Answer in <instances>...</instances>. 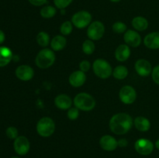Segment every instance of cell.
<instances>
[{"label": "cell", "instance_id": "1", "mask_svg": "<svg viewBox=\"0 0 159 158\" xmlns=\"http://www.w3.org/2000/svg\"><path fill=\"white\" fill-rule=\"evenodd\" d=\"M134 121L131 116L125 112L113 115L110 120V129L116 135H124L128 133L133 125Z\"/></svg>", "mask_w": 159, "mask_h": 158}, {"label": "cell", "instance_id": "2", "mask_svg": "<svg viewBox=\"0 0 159 158\" xmlns=\"http://www.w3.org/2000/svg\"><path fill=\"white\" fill-rule=\"evenodd\" d=\"M55 60L56 56L54 50L48 48H44L37 54L35 63L39 68L46 69L52 66L55 62Z\"/></svg>", "mask_w": 159, "mask_h": 158}, {"label": "cell", "instance_id": "3", "mask_svg": "<svg viewBox=\"0 0 159 158\" xmlns=\"http://www.w3.org/2000/svg\"><path fill=\"white\" fill-rule=\"evenodd\" d=\"M74 105L79 110L89 112L96 106V100L91 94L81 92L74 98Z\"/></svg>", "mask_w": 159, "mask_h": 158}, {"label": "cell", "instance_id": "4", "mask_svg": "<svg viewBox=\"0 0 159 158\" xmlns=\"http://www.w3.org/2000/svg\"><path fill=\"white\" fill-rule=\"evenodd\" d=\"M93 69L95 74L101 79H107L113 74V69L108 61L104 59H97L93 62Z\"/></svg>", "mask_w": 159, "mask_h": 158}, {"label": "cell", "instance_id": "5", "mask_svg": "<svg viewBox=\"0 0 159 158\" xmlns=\"http://www.w3.org/2000/svg\"><path fill=\"white\" fill-rule=\"evenodd\" d=\"M55 131V123L50 117H43L37 124V132L42 137H49Z\"/></svg>", "mask_w": 159, "mask_h": 158}, {"label": "cell", "instance_id": "6", "mask_svg": "<svg viewBox=\"0 0 159 158\" xmlns=\"http://www.w3.org/2000/svg\"><path fill=\"white\" fill-rule=\"evenodd\" d=\"M92 15L89 12L85 10L79 11L71 17V23L73 26L78 29H83L89 26L92 23Z\"/></svg>", "mask_w": 159, "mask_h": 158}, {"label": "cell", "instance_id": "7", "mask_svg": "<svg viewBox=\"0 0 159 158\" xmlns=\"http://www.w3.org/2000/svg\"><path fill=\"white\" fill-rule=\"evenodd\" d=\"M105 26L100 21H94L90 23L87 29V36L92 40H99L103 37Z\"/></svg>", "mask_w": 159, "mask_h": 158}, {"label": "cell", "instance_id": "8", "mask_svg": "<svg viewBox=\"0 0 159 158\" xmlns=\"http://www.w3.org/2000/svg\"><path fill=\"white\" fill-rule=\"evenodd\" d=\"M119 96L123 103L126 105H130L133 104L137 99L136 90L130 85H125L121 88Z\"/></svg>", "mask_w": 159, "mask_h": 158}, {"label": "cell", "instance_id": "9", "mask_svg": "<svg viewBox=\"0 0 159 158\" xmlns=\"http://www.w3.org/2000/svg\"><path fill=\"white\" fill-rule=\"evenodd\" d=\"M14 150L16 153L20 156H24L29 152L30 149V141L26 136H19L16 139H14L13 143Z\"/></svg>", "mask_w": 159, "mask_h": 158}, {"label": "cell", "instance_id": "10", "mask_svg": "<svg viewBox=\"0 0 159 158\" xmlns=\"http://www.w3.org/2000/svg\"><path fill=\"white\" fill-rule=\"evenodd\" d=\"M134 148L136 151L141 155L148 156L153 152L154 143L150 139L141 138L135 142Z\"/></svg>", "mask_w": 159, "mask_h": 158}, {"label": "cell", "instance_id": "11", "mask_svg": "<svg viewBox=\"0 0 159 158\" xmlns=\"http://www.w3.org/2000/svg\"><path fill=\"white\" fill-rule=\"evenodd\" d=\"M16 76L18 77L20 80L23 81H27L31 80L34 77V71L30 66L26 64H23L19 66L16 69Z\"/></svg>", "mask_w": 159, "mask_h": 158}, {"label": "cell", "instance_id": "12", "mask_svg": "<svg viewBox=\"0 0 159 158\" xmlns=\"http://www.w3.org/2000/svg\"><path fill=\"white\" fill-rule=\"evenodd\" d=\"M124 40L126 44L132 47H138L141 43V37L137 31L133 29H128L125 32Z\"/></svg>", "mask_w": 159, "mask_h": 158}, {"label": "cell", "instance_id": "13", "mask_svg": "<svg viewBox=\"0 0 159 158\" xmlns=\"http://www.w3.org/2000/svg\"><path fill=\"white\" fill-rule=\"evenodd\" d=\"M135 70L140 76L147 77L152 72V67L148 60L139 59L135 63Z\"/></svg>", "mask_w": 159, "mask_h": 158}, {"label": "cell", "instance_id": "14", "mask_svg": "<svg viewBox=\"0 0 159 158\" xmlns=\"http://www.w3.org/2000/svg\"><path fill=\"white\" fill-rule=\"evenodd\" d=\"M99 145L106 151H113L117 148L118 141L110 135H105L99 139Z\"/></svg>", "mask_w": 159, "mask_h": 158}, {"label": "cell", "instance_id": "15", "mask_svg": "<svg viewBox=\"0 0 159 158\" xmlns=\"http://www.w3.org/2000/svg\"><path fill=\"white\" fill-rule=\"evenodd\" d=\"M68 81H69L70 85L75 88H79V87L82 86L86 81L85 73L80 71V70L74 71L70 74Z\"/></svg>", "mask_w": 159, "mask_h": 158}, {"label": "cell", "instance_id": "16", "mask_svg": "<svg viewBox=\"0 0 159 158\" xmlns=\"http://www.w3.org/2000/svg\"><path fill=\"white\" fill-rule=\"evenodd\" d=\"M54 104L59 109L67 110L71 108V105H72V100L70 96L65 94H61L55 98Z\"/></svg>", "mask_w": 159, "mask_h": 158}, {"label": "cell", "instance_id": "17", "mask_svg": "<svg viewBox=\"0 0 159 158\" xmlns=\"http://www.w3.org/2000/svg\"><path fill=\"white\" fill-rule=\"evenodd\" d=\"M144 43L149 49H159V32H152L145 36Z\"/></svg>", "mask_w": 159, "mask_h": 158}, {"label": "cell", "instance_id": "18", "mask_svg": "<svg viewBox=\"0 0 159 158\" xmlns=\"http://www.w3.org/2000/svg\"><path fill=\"white\" fill-rule=\"evenodd\" d=\"M130 56V46L127 44H120L115 50V58L120 62L126 61Z\"/></svg>", "mask_w": 159, "mask_h": 158}, {"label": "cell", "instance_id": "19", "mask_svg": "<svg viewBox=\"0 0 159 158\" xmlns=\"http://www.w3.org/2000/svg\"><path fill=\"white\" fill-rule=\"evenodd\" d=\"M12 59V50L7 46H0V68L9 64Z\"/></svg>", "mask_w": 159, "mask_h": 158}, {"label": "cell", "instance_id": "20", "mask_svg": "<svg viewBox=\"0 0 159 158\" xmlns=\"http://www.w3.org/2000/svg\"><path fill=\"white\" fill-rule=\"evenodd\" d=\"M134 124L138 130L141 132H147L150 129L151 122L148 119L144 116H138L134 120Z\"/></svg>", "mask_w": 159, "mask_h": 158}, {"label": "cell", "instance_id": "21", "mask_svg": "<svg viewBox=\"0 0 159 158\" xmlns=\"http://www.w3.org/2000/svg\"><path fill=\"white\" fill-rule=\"evenodd\" d=\"M67 44V40L64 36L57 35L51 41V46L53 50L60 51L65 47Z\"/></svg>", "mask_w": 159, "mask_h": 158}, {"label": "cell", "instance_id": "22", "mask_svg": "<svg viewBox=\"0 0 159 158\" xmlns=\"http://www.w3.org/2000/svg\"><path fill=\"white\" fill-rule=\"evenodd\" d=\"M132 26L138 31H144L148 27V21L143 16H136L132 20Z\"/></svg>", "mask_w": 159, "mask_h": 158}, {"label": "cell", "instance_id": "23", "mask_svg": "<svg viewBox=\"0 0 159 158\" xmlns=\"http://www.w3.org/2000/svg\"><path fill=\"white\" fill-rule=\"evenodd\" d=\"M113 75L117 80H123L128 75V69L125 66L120 65L114 68L113 71Z\"/></svg>", "mask_w": 159, "mask_h": 158}, {"label": "cell", "instance_id": "24", "mask_svg": "<svg viewBox=\"0 0 159 158\" xmlns=\"http://www.w3.org/2000/svg\"><path fill=\"white\" fill-rule=\"evenodd\" d=\"M57 13V10H56L55 7L52 6H43L41 9H40V14L41 17L44 19H51L54 17Z\"/></svg>", "mask_w": 159, "mask_h": 158}, {"label": "cell", "instance_id": "25", "mask_svg": "<svg viewBox=\"0 0 159 158\" xmlns=\"http://www.w3.org/2000/svg\"><path fill=\"white\" fill-rule=\"evenodd\" d=\"M37 42L42 47H46V46H48L49 45V43H51L50 42L49 34L46 32H43V31L40 32L37 36Z\"/></svg>", "mask_w": 159, "mask_h": 158}, {"label": "cell", "instance_id": "26", "mask_svg": "<svg viewBox=\"0 0 159 158\" xmlns=\"http://www.w3.org/2000/svg\"><path fill=\"white\" fill-rule=\"evenodd\" d=\"M93 41V40H86L82 43V50L87 55H90L94 52L96 46Z\"/></svg>", "mask_w": 159, "mask_h": 158}, {"label": "cell", "instance_id": "27", "mask_svg": "<svg viewBox=\"0 0 159 158\" xmlns=\"http://www.w3.org/2000/svg\"><path fill=\"white\" fill-rule=\"evenodd\" d=\"M73 24L70 21H65L61 24L60 27V32L63 36H68L72 32Z\"/></svg>", "mask_w": 159, "mask_h": 158}, {"label": "cell", "instance_id": "28", "mask_svg": "<svg viewBox=\"0 0 159 158\" xmlns=\"http://www.w3.org/2000/svg\"><path fill=\"white\" fill-rule=\"evenodd\" d=\"M113 30L116 33H123L127 31V26L124 23L120 21H117L113 24Z\"/></svg>", "mask_w": 159, "mask_h": 158}, {"label": "cell", "instance_id": "29", "mask_svg": "<svg viewBox=\"0 0 159 158\" xmlns=\"http://www.w3.org/2000/svg\"><path fill=\"white\" fill-rule=\"evenodd\" d=\"M73 0H54V4L55 7L59 9H65L71 4Z\"/></svg>", "mask_w": 159, "mask_h": 158}, {"label": "cell", "instance_id": "30", "mask_svg": "<svg viewBox=\"0 0 159 158\" xmlns=\"http://www.w3.org/2000/svg\"><path fill=\"white\" fill-rule=\"evenodd\" d=\"M6 134L7 137L9 138L10 139H16L19 136L18 130L14 126L8 127L6 130Z\"/></svg>", "mask_w": 159, "mask_h": 158}, {"label": "cell", "instance_id": "31", "mask_svg": "<svg viewBox=\"0 0 159 158\" xmlns=\"http://www.w3.org/2000/svg\"><path fill=\"white\" fill-rule=\"evenodd\" d=\"M68 118L71 120H75L79 118V109L76 107H73V108H70L68 109V113H67Z\"/></svg>", "mask_w": 159, "mask_h": 158}, {"label": "cell", "instance_id": "32", "mask_svg": "<svg viewBox=\"0 0 159 158\" xmlns=\"http://www.w3.org/2000/svg\"><path fill=\"white\" fill-rule=\"evenodd\" d=\"M90 68H91V64H90V62H89L88 60H82V61L80 62V64H79V70L83 71V72L88 71L90 69Z\"/></svg>", "mask_w": 159, "mask_h": 158}, {"label": "cell", "instance_id": "33", "mask_svg": "<svg viewBox=\"0 0 159 158\" xmlns=\"http://www.w3.org/2000/svg\"><path fill=\"white\" fill-rule=\"evenodd\" d=\"M152 79H153V81H155V83H156L157 85H159V65H157V66L155 67L154 69L152 70Z\"/></svg>", "mask_w": 159, "mask_h": 158}, {"label": "cell", "instance_id": "34", "mask_svg": "<svg viewBox=\"0 0 159 158\" xmlns=\"http://www.w3.org/2000/svg\"><path fill=\"white\" fill-rule=\"evenodd\" d=\"M31 5L34 6H41L46 4L48 0H28Z\"/></svg>", "mask_w": 159, "mask_h": 158}, {"label": "cell", "instance_id": "35", "mask_svg": "<svg viewBox=\"0 0 159 158\" xmlns=\"http://www.w3.org/2000/svg\"><path fill=\"white\" fill-rule=\"evenodd\" d=\"M118 146L121 147H125L127 146V141L126 139H120L118 140Z\"/></svg>", "mask_w": 159, "mask_h": 158}, {"label": "cell", "instance_id": "36", "mask_svg": "<svg viewBox=\"0 0 159 158\" xmlns=\"http://www.w3.org/2000/svg\"><path fill=\"white\" fill-rule=\"evenodd\" d=\"M5 39H6V36H5L4 32L0 29V44H2L5 41Z\"/></svg>", "mask_w": 159, "mask_h": 158}, {"label": "cell", "instance_id": "37", "mask_svg": "<svg viewBox=\"0 0 159 158\" xmlns=\"http://www.w3.org/2000/svg\"><path fill=\"white\" fill-rule=\"evenodd\" d=\"M155 147H156V148L158 150H159V139L155 142Z\"/></svg>", "mask_w": 159, "mask_h": 158}, {"label": "cell", "instance_id": "38", "mask_svg": "<svg viewBox=\"0 0 159 158\" xmlns=\"http://www.w3.org/2000/svg\"><path fill=\"white\" fill-rule=\"evenodd\" d=\"M110 2H120L121 0H110Z\"/></svg>", "mask_w": 159, "mask_h": 158}, {"label": "cell", "instance_id": "39", "mask_svg": "<svg viewBox=\"0 0 159 158\" xmlns=\"http://www.w3.org/2000/svg\"><path fill=\"white\" fill-rule=\"evenodd\" d=\"M11 158H20V157H18V156H12V157Z\"/></svg>", "mask_w": 159, "mask_h": 158}]
</instances>
